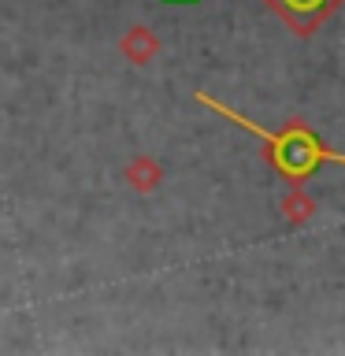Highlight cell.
<instances>
[{
	"instance_id": "1",
	"label": "cell",
	"mask_w": 345,
	"mask_h": 356,
	"mask_svg": "<svg viewBox=\"0 0 345 356\" xmlns=\"http://www.w3.org/2000/svg\"><path fill=\"white\" fill-rule=\"evenodd\" d=\"M197 100H200L204 108H211L216 115L230 119V122H238L241 130L256 134V138L264 141L271 167L286 178L289 186H300L308 175H316L323 163H345V152H334L330 145H323L319 134L312 130L308 122H300V119L286 122L282 130H264L260 122H252L249 115H241V111H234V108H227V104H219V100H216V97H208V93H197Z\"/></svg>"
},
{
	"instance_id": "2",
	"label": "cell",
	"mask_w": 345,
	"mask_h": 356,
	"mask_svg": "<svg viewBox=\"0 0 345 356\" xmlns=\"http://www.w3.org/2000/svg\"><path fill=\"white\" fill-rule=\"evenodd\" d=\"M264 4L271 8L297 38H312L345 0H264Z\"/></svg>"
},
{
	"instance_id": "3",
	"label": "cell",
	"mask_w": 345,
	"mask_h": 356,
	"mask_svg": "<svg viewBox=\"0 0 345 356\" xmlns=\"http://www.w3.org/2000/svg\"><path fill=\"white\" fill-rule=\"evenodd\" d=\"M282 216H286V222L300 227V222H308L312 216H316V200H312L300 186H289V193L282 200Z\"/></svg>"
},
{
	"instance_id": "4",
	"label": "cell",
	"mask_w": 345,
	"mask_h": 356,
	"mask_svg": "<svg viewBox=\"0 0 345 356\" xmlns=\"http://www.w3.org/2000/svg\"><path fill=\"white\" fill-rule=\"evenodd\" d=\"M178 4H189V0H178Z\"/></svg>"
}]
</instances>
